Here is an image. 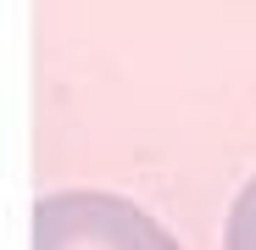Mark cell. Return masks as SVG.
I'll list each match as a JSON object with an SVG mask.
<instances>
[{"label":"cell","instance_id":"1","mask_svg":"<svg viewBox=\"0 0 256 250\" xmlns=\"http://www.w3.org/2000/svg\"><path fill=\"white\" fill-rule=\"evenodd\" d=\"M34 250H178V239L122 195L62 189L34 206Z\"/></svg>","mask_w":256,"mask_h":250},{"label":"cell","instance_id":"2","mask_svg":"<svg viewBox=\"0 0 256 250\" xmlns=\"http://www.w3.org/2000/svg\"><path fill=\"white\" fill-rule=\"evenodd\" d=\"M223 250H256V178L240 189V200L228 206V228H223Z\"/></svg>","mask_w":256,"mask_h":250}]
</instances>
